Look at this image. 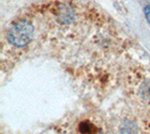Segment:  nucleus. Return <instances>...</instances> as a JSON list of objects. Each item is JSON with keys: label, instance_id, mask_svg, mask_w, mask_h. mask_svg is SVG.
<instances>
[{"label": "nucleus", "instance_id": "nucleus-1", "mask_svg": "<svg viewBox=\"0 0 150 134\" xmlns=\"http://www.w3.org/2000/svg\"><path fill=\"white\" fill-rule=\"evenodd\" d=\"M34 35V27L27 21L13 25L8 31V40L16 47H23L30 42Z\"/></svg>", "mask_w": 150, "mask_h": 134}, {"label": "nucleus", "instance_id": "nucleus-2", "mask_svg": "<svg viewBox=\"0 0 150 134\" xmlns=\"http://www.w3.org/2000/svg\"><path fill=\"white\" fill-rule=\"evenodd\" d=\"M80 131L83 134H94L96 131V127L89 122H83L80 125Z\"/></svg>", "mask_w": 150, "mask_h": 134}, {"label": "nucleus", "instance_id": "nucleus-3", "mask_svg": "<svg viewBox=\"0 0 150 134\" xmlns=\"http://www.w3.org/2000/svg\"><path fill=\"white\" fill-rule=\"evenodd\" d=\"M122 134H133L134 133V127L133 125H129L127 123L124 127H122Z\"/></svg>", "mask_w": 150, "mask_h": 134}, {"label": "nucleus", "instance_id": "nucleus-4", "mask_svg": "<svg viewBox=\"0 0 150 134\" xmlns=\"http://www.w3.org/2000/svg\"><path fill=\"white\" fill-rule=\"evenodd\" d=\"M144 15L146 20L148 22V24L150 25V6H146L144 8Z\"/></svg>", "mask_w": 150, "mask_h": 134}]
</instances>
